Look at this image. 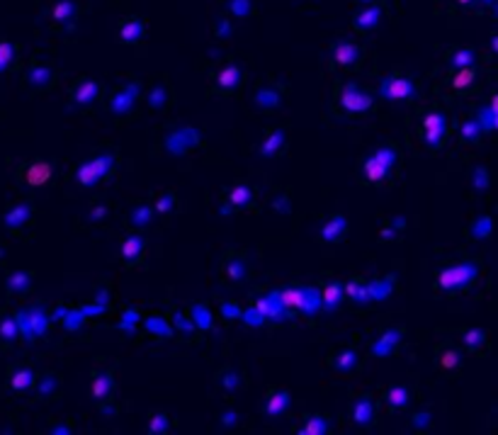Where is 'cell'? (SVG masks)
<instances>
[{"label": "cell", "instance_id": "cell-1", "mask_svg": "<svg viewBox=\"0 0 498 435\" xmlns=\"http://www.w3.org/2000/svg\"><path fill=\"white\" fill-rule=\"evenodd\" d=\"M479 272V265L476 263H460V265H450V268H443L435 278V287L440 292H460V289H467L474 282Z\"/></svg>", "mask_w": 498, "mask_h": 435}, {"label": "cell", "instance_id": "cell-2", "mask_svg": "<svg viewBox=\"0 0 498 435\" xmlns=\"http://www.w3.org/2000/svg\"><path fill=\"white\" fill-rule=\"evenodd\" d=\"M280 304L289 309V311H306V314H314L316 309L321 306L318 294L311 287H282L277 292Z\"/></svg>", "mask_w": 498, "mask_h": 435}, {"label": "cell", "instance_id": "cell-3", "mask_svg": "<svg viewBox=\"0 0 498 435\" xmlns=\"http://www.w3.org/2000/svg\"><path fill=\"white\" fill-rule=\"evenodd\" d=\"M114 153H110V151H105V153H100V156H95L92 161H85L83 166L78 168V173H75V177H78V183L83 187H92L97 180H102L105 175H110L112 170H114Z\"/></svg>", "mask_w": 498, "mask_h": 435}, {"label": "cell", "instance_id": "cell-4", "mask_svg": "<svg viewBox=\"0 0 498 435\" xmlns=\"http://www.w3.org/2000/svg\"><path fill=\"white\" fill-rule=\"evenodd\" d=\"M394 161H396V151L391 146H382L374 151V156H369L365 161L362 173H365V177H367L369 183H382L387 177L389 168L394 166Z\"/></svg>", "mask_w": 498, "mask_h": 435}, {"label": "cell", "instance_id": "cell-5", "mask_svg": "<svg viewBox=\"0 0 498 435\" xmlns=\"http://www.w3.org/2000/svg\"><path fill=\"white\" fill-rule=\"evenodd\" d=\"M338 102H341V107L345 112H350V114H362V112L372 110V105H374V97H372L367 90L357 88V85L345 83L341 88Z\"/></svg>", "mask_w": 498, "mask_h": 435}, {"label": "cell", "instance_id": "cell-6", "mask_svg": "<svg viewBox=\"0 0 498 435\" xmlns=\"http://www.w3.org/2000/svg\"><path fill=\"white\" fill-rule=\"evenodd\" d=\"M413 93H415L413 83L408 78H404V75H389V78H384V83L379 85V95L391 102L408 100V97H413Z\"/></svg>", "mask_w": 498, "mask_h": 435}, {"label": "cell", "instance_id": "cell-7", "mask_svg": "<svg viewBox=\"0 0 498 435\" xmlns=\"http://www.w3.org/2000/svg\"><path fill=\"white\" fill-rule=\"evenodd\" d=\"M445 131H447V122L445 114L440 112H428L423 120V139L430 148H437L445 141Z\"/></svg>", "mask_w": 498, "mask_h": 435}, {"label": "cell", "instance_id": "cell-8", "mask_svg": "<svg viewBox=\"0 0 498 435\" xmlns=\"http://www.w3.org/2000/svg\"><path fill=\"white\" fill-rule=\"evenodd\" d=\"M345 231H348V219L341 216V214H335V216H331L321 226V241H326V243L341 241L343 236H345Z\"/></svg>", "mask_w": 498, "mask_h": 435}, {"label": "cell", "instance_id": "cell-9", "mask_svg": "<svg viewBox=\"0 0 498 435\" xmlns=\"http://www.w3.org/2000/svg\"><path fill=\"white\" fill-rule=\"evenodd\" d=\"M51 173H54V170H51V166H49L46 161H37V163H32V166L25 170V180H27L32 187H39L51 177Z\"/></svg>", "mask_w": 498, "mask_h": 435}, {"label": "cell", "instance_id": "cell-10", "mask_svg": "<svg viewBox=\"0 0 498 435\" xmlns=\"http://www.w3.org/2000/svg\"><path fill=\"white\" fill-rule=\"evenodd\" d=\"M144 236H136V233H131L129 239H124L122 243V258L127 260V263H136L141 258V253H144Z\"/></svg>", "mask_w": 498, "mask_h": 435}, {"label": "cell", "instance_id": "cell-11", "mask_svg": "<svg viewBox=\"0 0 498 435\" xmlns=\"http://www.w3.org/2000/svg\"><path fill=\"white\" fill-rule=\"evenodd\" d=\"M401 335H404L401 333V328H389L387 333L372 345V352H374V355H389V352L396 348V343L401 341Z\"/></svg>", "mask_w": 498, "mask_h": 435}, {"label": "cell", "instance_id": "cell-12", "mask_svg": "<svg viewBox=\"0 0 498 435\" xmlns=\"http://www.w3.org/2000/svg\"><path fill=\"white\" fill-rule=\"evenodd\" d=\"M289 401H292V399H289V394H287V391H272L263 408H265V413H268V416L275 418V416L285 413L287 408H289Z\"/></svg>", "mask_w": 498, "mask_h": 435}, {"label": "cell", "instance_id": "cell-13", "mask_svg": "<svg viewBox=\"0 0 498 435\" xmlns=\"http://www.w3.org/2000/svg\"><path fill=\"white\" fill-rule=\"evenodd\" d=\"M333 58H335V64L338 66H352L357 58H360V49L350 44V42H343L338 47L333 49Z\"/></svg>", "mask_w": 498, "mask_h": 435}, {"label": "cell", "instance_id": "cell-14", "mask_svg": "<svg viewBox=\"0 0 498 435\" xmlns=\"http://www.w3.org/2000/svg\"><path fill=\"white\" fill-rule=\"evenodd\" d=\"M112 389H114V380H112V374L110 372H102V374H97L95 380H92L90 384V394L92 399H107L112 394Z\"/></svg>", "mask_w": 498, "mask_h": 435}, {"label": "cell", "instance_id": "cell-15", "mask_svg": "<svg viewBox=\"0 0 498 435\" xmlns=\"http://www.w3.org/2000/svg\"><path fill=\"white\" fill-rule=\"evenodd\" d=\"M95 97H97V83L95 81H83V83L78 85V90L73 93V102L81 105V107L95 102Z\"/></svg>", "mask_w": 498, "mask_h": 435}, {"label": "cell", "instance_id": "cell-16", "mask_svg": "<svg viewBox=\"0 0 498 435\" xmlns=\"http://www.w3.org/2000/svg\"><path fill=\"white\" fill-rule=\"evenodd\" d=\"M134 93H136V85L131 88V93H129V88H127V90H122V93L114 95L112 102H110L112 112H117V114H127V112L131 110V105H134V97H136Z\"/></svg>", "mask_w": 498, "mask_h": 435}, {"label": "cell", "instance_id": "cell-17", "mask_svg": "<svg viewBox=\"0 0 498 435\" xmlns=\"http://www.w3.org/2000/svg\"><path fill=\"white\" fill-rule=\"evenodd\" d=\"M285 141H287V131L285 129H275L268 136V139L263 141V146H260V153H263V156H268V158L275 156L277 151L282 148V144H285Z\"/></svg>", "mask_w": 498, "mask_h": 435}, {"label": "cell", "instance_id": "cell-18", "mask_svg": "<svg viewBox=\"0 0 498 435\" xmlns=\"http://www.w3.org/2000/svg\"><path fill=\"white\" fill-rule=\"evenodd\" d=\"M29 214H32V207H29V204H17L15 209H10V212L5 214V226H8V229H19V226L29 219Z\"/></svg>", "mask_w": 498, "mask_h": 435}, {"label": "cell", "instance_id": "cell-19", "mask_svg": "<svg viewBox=\"0 0 498 435\" xmlns=\"http://www.w3.org/2000/svg\"><path fill=\"white\" fill-rule=\"evenodd\" d=\"M343 294H348L355 302V304H365L369 299L367 294V285L365 282H360V280H350L348 285H343Z\"/></svg>", "mask_w": 498, "mask_h": 435}, {"label": "cell", "instance_id": "cell-20", "mask_svg": "<svg viewBox=\"0 0 498 435\" xmlns=\"http://www.w3.org/2000/svg\"><path fill=\"white\" fill-rule=\"evenodd\" d=\"M341 296H343V285H341V282H331L328 287H323L321 302H323V306H326V311H333V309L338 306V302H341Z\"/></svg>", "mask_w": 498, "mask_h": 435}, {"label": "cell", "instance_id": "cell-21", "mask_svg": "<svg viewBox=\"0 0 498 435\" xmlns=\"http://www.w3.org/2000/svg\"><path fill=\"white\" fill-rule=\"evenodd\" d=\"M352 421L357 426H369L372 421V401L367 397H362L357 404H355V411H352Z\"/></svg>", "mask_w": 498, "mask_h": 435}, {"label": "cell", "instance_id": "cell-22", "mask_svg": "<svg viewBox=\"0 0 498 435\" xmlns=\"http://www.w3.org/2000/svg\"><path fill=\"white\" fill-rule=\"evenodd\" d=\"M216 81H219V85H222V88H226V90L236 88V85H238V81H241V68H238V66H226V68H222V71H219Z\"/></svg>", "mask_w": 498, "mask_h": 435}, {"label": "cell", "instance_id": "cell-23", "mask_svg": "<svg viewBox=\"0 0 498 435\" xmlns=\"http://www.w3.org/2000/svg\"><path fill=\"white\" fill-rule=\"evenodd\" d=\"M10 387L15 391H25V389L34 387V372L32 370H17L12 377H10Z\"/></svg>", "mask_w": 498, "mask_h": 435}, {"label": "cell", "instance_id": "cell-24", "mask_svg": "<svg viewBox=\"0 0 498 435\" xmlns=\"http://www.w3.org/2000/svg\"><path fill=\"white\" fill-rule=\"evenodd\" d=\"M437 367H443V370H460L462 367L460 352L452 350V348H445V350L437 355Z\"/></svg>", "mask_w": 498, "mask_h": 435}, {"label": "cell", "instance_id": "cell-25", "mask_svg": "<svg viewBox=\"0 0 498 435\" xmlns=\"http://www.w3.org/2000/svg\"><path fill=\"white\" fill-rule=\"evenodd\" d=\"M387 404L391 408H404L408 404V389L401 387V384H394L387 391Z\"/></svg>", "mask_w": 498, "mask_h": 435}, {"label": "cell", "instance_id": "cell-26", "mask_svg": "<svg viewBox=\"0 0 498 435\" xmlns=\"http://www.w3.org/2000/svg\"><path fill=\"white\" fill-rule=\"evenodd\" d=\"M151 219H153V209H151V207H144V204H141V207H136V209L129 214V222H131V226H134V229L148 226V222H151Z\"/></svg>", "mask_w": 498, "mask_h": 435}, {"label": "cell", "instance_id": "cell-27", "mask_svg": "<svg viewBox=\"0 0 498 435\" xmlns=\"http://www.w3.org/2000/svg\"><path fill=\"white\" fill-rule=\"evenodd\" d=\"M486 345V333L479 331V328H469L467 333H464V348L467 350H479Z\"/></svg>", "mask_w": 498, "mask_h": 435}, {"label": "cell", "instance_id": "cell-28", "mask_svg": "<svg viewBox=\"0 0 498 435\" xmlns=\"http://www.w3.org/2000/svg\"><path fill=\"white\" fill-rule=\"evenodd\" d=\"M326 430H328V423H326V418H323V416H311L304 423V428H302L299 433H302V435H323Z\"/></svg>", "mask_w": 498, "mask_h": 435}, {"label": "cell", "instance_id": "cell-29", "mask_svg": "<svg viewBox=\"0 0 498 435\" xmlns=\"http://www.w3.org/2000/svg\"><path fill=\"white\" fill-rule=\"evenodd\" d=\"M474 75H476V71H474L471 66L460 68L457 75H454V81H452V88H454V90H464V88H469V85L474 83Z\"/></svg>", "mask_w": 498, "mask_h": 435}, {"label": "cell", "instance_id": "cell-30", "mask_svg": "<svg viewBox=\"0 0 498 435\" xmlns=\"http://www.w3.org/2000/svg\"><path fill=\"white\" fill-rule=\"evenodd\" d=\"M250 197H253V192H250L248 185H236L229 192V202L233 204V207H246V204L250 202Z\"/></svg>", "mask_w": 498, "mask_h": 435}, {"label": "cell", "instance_id": "cell-31", "mask_svg": "<svg viewBox=\"0 0 498 435\" xmlns=\"http://www.w3.org/2000/svg\"><path fill=\"white\" fill-rule=\"evenodd\" d=\"M141 34H144V25H141L138 19H131V22H127V25L122 27V32H119L122 42H138V39H141Z\"/></svg>", "mask_w": 498, "mask_h": 435}, {"label": "cell", "instance_id": "cell-32", "mask_svg": "<svg viewBox=\"0 0 498 435\" xmlns=\"http://www.w3.org/2000/svg\"><path fill=\"white\" fill-rule=\"evenodd\" d=\"M355 362H357V352L355 350H343L335 358V370L341 372H352L355 370Z\"/></svg>", "mask_w": 498, "mask_h": 435}, {"label": "cell", "instance_id": "cell-33", "mask_svg": "<svg viewBox=\"0 0 498 435\" xmlns=\"http://www.w3.org/2000/svg\"><path fill=\"white\" fill-rule=\"evenodd\" d=\"M226 278L233 280V282H241V280L246 278V263L241 258H231L226 263Z\"/></svg>", "mask_w": 498, "mask_h": 435}, {"label": "cell", "instance_id": "cell-34", "mask_svg": "<svg viewBox=\"0 0 498 435\" xmlns=\"http://www.w3.org/2000/svg\"><path fill=\"white\" fill-rule=\"evenodd\" d=\"M479 124H481V129H486V131L496 129V97H493L489 107L479 114Z\"/></svg>", "mask_w": 498, "mask_h": 435}, {"label": "cell", "instance_id": "cell-35", "mask_svg": "<svg viewBox=\"0 0 498 435\" xmlns=\"http://www.w3.org/2000/svg\"><path fill=\"white\" fill-rule=\"evenodd\" d=\"M168 428H170V418L166 413H156V416L148 421V433L151 435H163V433H168Z\"/></svg>", "mask_w": 498, "mask_h": 435}, {"label": "cell", "instance_id": "cell-36", "mask_svg": "<svg viewBox=\"0 0 498 435\" xmlns=\"http://www.w3.org/2000/svg\"><path fill=\"white\" fill-rule=\"evenodd\" d=\"M481 131H484V129H481L479 120H469V122H464V124H462L460 134H462V139H464V141H476L481 136Z\"/></svg>", "mask_w": 498, "mask_h": 435}, {"label": "cell", "instance_id": "cell-37", "mask_svg": "<svg viewBox=\"0 0 498 435\" xmlns=\"http://www.w3.org/2000/svg\"><path fill=\"white\" fill-rule=\"evenodd\" d=\"M255 102H258L260 107H277V105H280V95H277V90L263 88V90H258V95H255Z\"/></svg>", "mask_w": 498, "mask_h": 435}, {"label": "cell", "instance_id": "cell-38", "mask_svg": "<svg viewBox=\"0 0 498 435\" xmlns=\"http://www.w3.org/2000/svg\"><path fill=\"white\" fill-rule=\"evenodd\" d=\"M51 78H54V73H51L49 68H32V71H29V83L39 85V88L49 85L51 83Z\"/></svg>", "mask_w": 498, "mask_h": 435}, {"label": "cell", "instance_id": "cell-39", "mask_svg": "<svg viewBox=\"0 0 498 435\" xmlns=\"http://www.w3.org/2000/svg\"><path fill=\"white\" fill-rule=\"evenodd\" d=\"M377 19H379V10H367V12H362V15H357V19H355V27L357 29H369V27H374L377 25Z\"/></svg>", "mask_w": 498, "mask_h": 435}, {"label": "cell", "instance_id": "cell-40", "mask_svg": "<svg viewBox=\"0 0 498 435\" xmlns=\"http://www.w3.org/2000/svg\"><path fill=\"white\" fill-rule=\"evenodd\" d=\"M391 292V282H369L367 285V294L369 299H384Z\"/></svg>", "mask_w": 498, "mask_h": 435}, {"label": "cell", "instance_id": "cell-41", "mask_svg": "<svg viewBox=\"0 0 498 435\" xmlns=\"http://www.w3.org/2000/svg\"><path fill=\"white\" fill-rule=\"evenodd\" d=\"M0 335H3L5 341H12V338L17 335V321H12V319H5V321L0 324Z\"/></svg>", "mask_w": 498, "mask_h": 435}, {"label": "cell", "instance_id": "cell-42", "mask_svg": "<svg viewBox=\"0 0 498 435\" xmlns=\"http://www.w3.org/2000/svg\"><path fill=\"white\" fill-rule=\"evenodd\" d=\"M173 207H175V197L168 192V194H163V197L156 202V212L158 214H168V212H173Z\"/></svg>", "mask_w": 498, "mask_h": 435}, {"label": "cell", "instance_id": "cell-43", "mask_svg": "<svg viewBox=\"0 0 498 435\" xmlns=\"http://www.w3.org/2000/svg\"><path fill=\"white\" fill-rule=\"evenodd\" d=\"M474 187H476L479 192H484V190L489 187V175H486V168H476V170H474Z\"/></svg>", "mask_w": 498, "mask_h": 435}, {"label": "cell", "instance_id": "cell-44", "mask_svg": "<svg viewBox=\"0 0 498 435\" xmlns=\"http://www.w3.org/2000/svg\"><path fill=\"white\" fill-rule=\"evenodd\" d=\"M489 231H491V222H489V219H481V222L474 224V229H471V236H474V239H486V236H489Z\"/></svg>", "mask_w": 498, "mask_h": 435}, {"label": "cell", "instance_id": "cell-45", "mask_svg": "<svg viewBox=\"0 0 498 435\" xmlns=\"http://www.w3.org/2000/svg\"><path fill=\"white\" fill-rule=\"evenodd\" d=\"M71 15H73V5H71V3H58V5L54 8V17L58 19V22L68 19Z\"/></svg>", "mask_w": 498, "mask_h": 435}, {"label": "cell", "instance_id": "cell-46", "mask_svg": "<svg viewBox=\"0 0 498 435\" xmlns=\"http://www.w3.org/2000/svg\"><path fill=\"white\" fill-rule=\"evenodd\" d=\"M29 285V278L25 272H19V275H12L10 278V289H15V292H25Z\"/></svg>", "mask_w": 498, "mask_h": 435}, {"label": "cell", "instance_id": "cell-47", "mask_svg": "<svg viewBox=\"0 0 498 435\" xmlns=\"http://www.w3.org/2000/svg\"><path fill=\"white\" fill-rule=\"evenodd\" d=\"M12 54H15V49L10 47L8 42H3L0 44V71H5V66L12 61Z\"/></svg>", "mask_w": 498, "mask_h": 435}, {"label": "cell", "instance_id": "cell-48", "mask_svg": "<svg viewBox=\"0 0 498 435\" xmlns=\"http://www.w3.org/2000/svg\"><path fill=\"white\" fill-rule=\"evenodd\" d=\"M471 61H474V54L467 51V49H464V51H457V54L452 56V64L457 66V68H464V66H469Z\"/></svg>", "mask_w": 498, "mask_h": 435}, {"label": "cell", "instance_id": "cell-49", "mask_svg": "<svg viewBox=\"0 0 498 435\" xmlns=\"http://www.w3.org/2000/svg\"><path fill=\"white\" fill-rule=\"evenodd\" d=\"M173 321L180 326V331H185V333H192V324H190V321H185L180 311H175V314H173Z\"/></svg>", "mask_w": 498, "mask_h": 435}, {"label": "cell", "instance_id": "cell-50", "mask_svg": "<svg viewBox=\"0 0 498 435\" xmlns=\"http://www.w3.org/2000/svg\"><path fill=\"white\" fill-rule=\"evenodd\" d=\"M236 384H238V374H236V372H229V374H224V389L233 391V389H236Z\"/></svg>", "mask_w": 498, "mask_h": 435}, {"label": "cell", "instance_id": "cell-51", "mask_svg": "<svg viewBox=\"0 0 498 435\" xmlns=\"http://www.w3.org/2000/svg\"><path fill=\"white\" fill-rule=\"evenodd\" d=\"M105 214H107V209H105L102 204H100V207H92V209H90V214H88V222H100V219H102V216H105Z\"/></svg>", "mask_w": 498, "mask_h": 435}, {"label": "cell", "instance_id": "cell-52", "mask_svg": "<svg viewBox=\"0 0 498 435\" xmlns=\"http://www.w3.org/2000/svg\"><path fill=\"white\" fill-rule=\"evenodd\" d=\"M396 229H394V226H384V229H382V231H379V239H382V241H391V239H396Z\"/></svg>", "mask_w": 498, "mask_h": 435}, {"label": "cell", "instance_id": "cell-53", "mask_svg": "<svg viewBox=\"0 0 498 435\" xmlns=\"http://www.w3.org/2000/svg\"><path fill=\"white\" fill-rule=\"evenodd\" d=\"M275 209L280 214H287V212H289V200H287V197H277V200H275Z\"/></svg>", "mask_w": 498, "mask_h": 435}, {"label": "cell", "instance_id": "cell-54", "mask_svg": "<svg viewBox=\"0 0 498 435\" xmlns=\"http://www.w3.org/2000/svg\"><path fill=\"white\" fill-rule=\"evenodd\" d=\"M56 389V377H46L44 384H42V394H49V391H54Z\"/></svg>", "mask_w": 498, "mask_h": 435}, {"label": "cell", "instance_id": "cell-55", "mask_svg": "<svg viewBox=\"0 0 498 435\" xmlns=\"http://www.w3.org/2000/svg\"><path fill=\"white\" fill-rule=\"evenodd\" d=\"M428 421H430V416H428V413H415V416H413V423L418 428H425V426H428Z\"/></svg>", "mask_w": 498, "mask_h": 435}, {"label": "cell", "instance_id": "cell-56", "mask_svg": "<svg viewBox=\"0 0 498 435\" xmlns=\"http://www.w3.org/2000/svg\"><path fill=\"white\" fill-rule=\"evenodd\" d=\"M391 226H394L396 231H404V229H406V219H404V216H394V219H391Z\"/></svg>", "mask_w": 498, "mask_h": 435}, {"label": "cell", "instance_id": "cell-57", "mask_svg": "<svg viewBox=\"0 0 498 435\" xmlns=\"http://www.w3.org/2000/svg\"><path fill=\"white\" fill-rule=\"evenodd\" d=\"M224 314H231V316L236 314V311H233V304H224Z\"/></svg>", "mask_w": 498, "mask_h": 435}, {"label": "cell", "instance_id": "cell-58", "mask_svg": "<svg viewBox=\"0 0 498 435\" xmlns=\"http://www.w3.org/2000/svg\"><path fill=\"white\" fill-rule=\"evenodd\" d=\"M222 421H224V423H233V413H226Z\"/></svg>", "mask_w": 498, "mask_h": 435}, {"label": "cell", "instance_id": "cell-59", "mask_svg": "<svg viewBox=\"0 0 498 435\" xmlns=\"http://www.w3.org/2000/svg\"><path fill=\"white\" fill-rule=\"evenodd\" d=\"M471 0H460V5H469Z\"/></svg>", "mask_w": 498, "mask_h": 435}]
</instances>
